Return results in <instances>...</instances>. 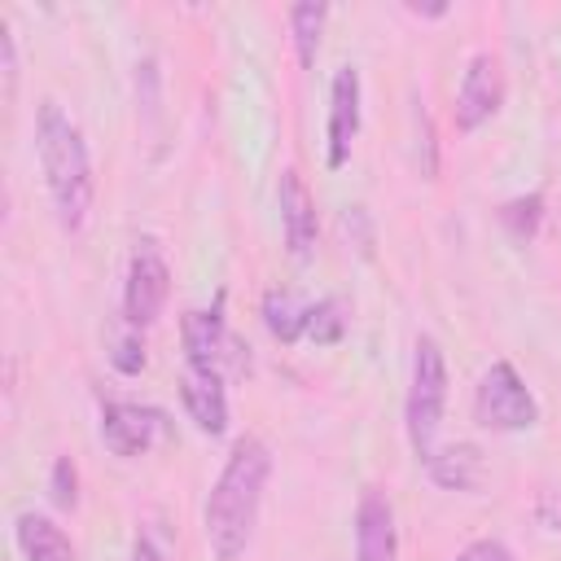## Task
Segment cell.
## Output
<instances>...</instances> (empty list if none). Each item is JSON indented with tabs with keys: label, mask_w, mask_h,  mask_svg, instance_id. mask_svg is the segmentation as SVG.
<instances>
[{
	"label": "cell",
	"mask_w": 561,
	"mask_h": 561,
	"mask_svg": "<svg viewBox=\"0 0 561 561\" xmlns=\"http://www.w3.org/2000/svg\"><path fill=\"white\" fill-rule=\"evenodd\" d=\"M167 298H171V267L153 241H140L123 280V320L131 329H149L167 311Z\"/></svg>",
	"instance_id": "cell-5"
},
{
	"label": "cell",
	"mask_w": 561,
	"mask_h": 561,
	"mask_svg": "<svg viewBox=\"0 0 561 561\" xmlns=\"http://www.w3.org/2000/svg\"><path fill=\"white\" fill-rule=\"evenodd\" d=\"M48 495L57 508H75L79 504V469L70 456H57L53 460V473H48Z\"/></svg>",
	"instance_id": "cell-19"
},
{
	"label": "cell",
	"mask_w": 561,
	"mask_h": 561,
	"mask_svg": "<svg viewBox=\"0 0 561 561\" xmlns=\"http://www.w3.org/2000/svg\"><path fill=\"white\" fill-rule=\"evenodd\" d=\"M504 66L495 53L478 48L469 61H465V75H460V88H456V131H478L482 123H491L504 105Z\"/></svg>",
	"instance_id": "cell-6"
},
{
	"label": "cell",
	"mask_w": 561,
	"mask_h": 561,
	"mask_svg": "<svg viewBox=\"0 0 561 561\" xmlns=\"http://www.w3.org/2000/svg\"><path fill=\"white\" fill-rule=\"evenodd\" d=\"M35 153H39V171H44L61 232H83L92 215V197H96L92 158H88V140L79 123L53 96L39 101L35 110Z\"/></svg>",
	"instance_id": "cell-2"
},
{
	"label": "cell",
	"mask_w": 561,
	"mask_h": 561,
	"mask_svg": "<svg viewBox=\"0 0 561 561\" xmlns=\"http://www.w3.org/2000/svg\"><path fill=\"white\" fill-rule=\"evenodd\" d=\"M307 320H311V302H302L294 289H267L263 294V324L276 342L307 337Z\"/></svg>",
	"instance_id": "cell-15"
},
{
	"label": "cell",
	"mask_w": 561,
	"mask_h": 561,
	"mask_svg": "<svg viewBox=\"0 0 561 561\" xmlns=\"http://www.w3.org/2000/svg\"><path fill=\"white\" fill-rule=\"evenodd\" d=\"M0 48H4V92L13 96V88H18V48H13L9 26H0Z\"/></svg>",
	"instance_id": "cell-22"
},
{
	"label": "cell",
	"mask_w": 561,
	"mask_h": 561,
	"mask_svg": "<svg viewBox=\"0 0 561 561\" xmlns=\"http://www.w3.org/2000/svg\"><path fill=\"white\" fill-rule=\"evenodd\" d=\"M539 219H543V197L539 193H526V197H513L500 206V224L517 237V241H530L539 232Z\"/></svg>",
	"instance_id": "cell-18"
},
{
	"label": "cell",
	"mask_w": 561,
	"mask_h": 561,
	"mask_svg": "<svg viewBox=\"0 0 561 561\" xmlns=\"http://www.w3.org/2000/svg\"><path fill=\"white\" fill-rule=\"evenodd\" d=\"M180 337H184L188 368H215V373H224V359L232 355V337H228V324H224V311L219 307H210V311L206 307L184 311Z\"/></svg>",
	"instance_id": "cell-12"
},
{
	"label": "cell",
	"mask_w": 561,
	"mask_h": 561,
	"mask_svg": "<svg viewBox=\"0 0 561 561\" xmlns=\"http://www.w3.org/2000/svg\"><path fill=\"white\" fill-rule=\"evenodd\" d=\"M324 22H329V9L324 4H294L289 9V31H294V53L302 66H316V53H320V35H324Z\"/></svg>",
	"instance_id": "cell-16"
},
{
	"label": "cell",
	"mask_w": 561,
	"mask_h": 561,
	"mask_svg": "<svg viewBox=\"0 0 561 561\" xmlns=\"http://www.w3.org/2000/svg\"><path fill=\"white\" fill-rule=\"evenodd\" d=\"M342 333H346V307H342L337 298H320V302H311L307 342H316V346H333V342H342Z\"/></svg>",
	"instance_id": "cell-17"
},
{
	"label": "cell",
	"mask_w": 561,
	"mask_h": 561,
	"mask_svg": "<svg viewBox=\"0 0 561 561\" xmlns=\"http://www.w3.org/2000/svg\"><path fill=\"white\" fill-rule=\"evenodd\" d=\"M131 561H167V552L158 548V539H153L149 530H140V535L131 539Z\"/></svg>",
	"instance_id": "cell-23"
},
{
	"label": "cell",
	"mask_w": 561,
	"mask_h": 561,
	"mask_svg": "<svg viewBox=\"0 0 561 561\" xmlns=\"http://www.w3.org/2000/svg\"><path fill=\"white\" fill-rule=\"evenodd\" d=\"M13 535H18V548H22L26 561H75V543L44 513H22Z\"/></svg>",
	"instance_id": "cell-14"
},
{
	"label": "cell",
	"mask_w": 561,
	"mask_h": 561,
	"mask_svg": "<svg viewBox=\"0 0 561 561\" xmlns=\"http://www.w3.org/2000/svg\"><path fill=\"white\" fill-rule=\"evenodd\" d=\"M456 561H517V557H513V548L500 543V539H473V543H465V548L456 552Z\"/></svg>",
	"instance_id": "cell-21"
},
{
	"label": "cell",
	"mask_w": 561,
	"mask_h": 561,
	"mask_svg": "<svg viewBox=\"0 0 561 561\" xmlns=\"http://www.w3.org/2000/svg\"><path fill=\"white\" fill-rule=\"evenodd\" d=\"M443 408H447V359L443 346L421 333L416 337V355H412V386H408V443L416 451V460H425L438 447V425H443Z\"/></svg>",
	"instance_id": "cell-3"
},
{
	"label": "cell",
	"mask_w": 561,
	"mask_h": 561,
	"mask_svg": "<svg viewBox=\"0 0 561 561\" xmlns=\"http://www.w3.org/2000/svg\"><path fill=\"white\" fill-rule=\"evenodd\" d=\"M539 522H543L548 530H561V495H557V491H543V495H539Z\"/></svg>",
	"instance_id": "cell-24"
},
{
	"label": "cell",
	"mask_w": 561,
	"mask_h": 561,
	"mask_svg": "<svg viewBox=\"0 0 561 561\" xmlns=\"http://www.w3.org/2000/svg\"><path fill=\"white\" fill-rule=\"evenodd\" d=\"M267 478H272L267 443L254 438V434L237 438L219 478H215V486H210V500H206V539H210V552L219 561H237L250 548Z\"/></svg>",
	"instance_id": "cell-1"
},
{
	"label": "cell",
	"mask_w": 561,
	"mask_h": 561,
	"mask_svg": "<svg viewBox=\"0 0 561 561\" xmlns=\"http://www.w3.org/2000/svg\"><path fill=\"white\" fill-rule=\"evenodd\" d=\"M180 399H184L188 421H193L202 434H210V438L228 434V390H224V373H215V368H184V377H180Z\"/></svg>",
	"instance_id": "cell-11"
},
{
	"label": "cell",
	"mask_w": 561,
	"mask_h": 561,
	"mask_svg": "<svg viewBox=\"0 0 561 561\" xmlns=\"http://www.w3.org/2000/svg\"><path fill=\"white\" fill-rule=\"evenodd\" d=\"M162 430V412L158 408H145V403H123V399H110L101 403V443L123 456V460H136L153 447Z\"/></svg>",
	"instance_id": "cell-8"
},
{
	"label": "cell",
	"mask_w": 561,
	"mask_h": 561,
	"mask_svg": "<svg viewBox=\"0 0 561 561\" xmlns=\"http://www.w3.org/2000/svg\"><path fill=\"white\" fill-rule=\"evenodd\" d=\"M110 364L123 373V377H136L140 368H145V346H140V329H123L118 337H114V351H110Z\"/></svg>",
	"instance_id": "cell-20"
},
{
	"label": "cell",
	"mask_w": 561,
	"mask_h": 561,
	"mask_svg": "<svg viewBox=\"0 0 561 561\" xmlns=\"http://www.w3.org/2000/svg\"><path fill=\"white\" fill-rule=\"evenodd\" d=\"M276 202H280V228H285V245L294 259H311L316 237H320V219H316V197L307 188V180L285 167L280 184H276Z\"/></svg>",
	"instance_id": "cell-10"
},
{
	"label": "cell",
	"mask_w": 561,
	"mask_h": 561,
	"mask_svg": "<svg viewBox=\"0 0 561 561\" xmlns=\"http://www.w3.org/2000/svg\"><path fill=\"white\" fill-rule=\"evenodd\" d=\"M473 421L491 434H517L539 421V403L508 359H495L473 390Z\"/></svg>",
	"instance_id": "cell-4"
},
{
	"label": "cell",
	"mask_w": 561,
	"mask_h": 561,
	"mask_svg": "<svg viewBox=\"0 0 561 561\" xmlns=\"http://www.w3.org/2000/svg\"><path fill=\"white\" fill-rule=\"evenodd\" d=\"M394 557H399L394 504L381 486H364L355 504V561H394Z\"/></svg>",
	"instance_id": "cell-9"
},
{
	"label": "cell",
	"mask_w": 561,
	"mask_h": 561,
	"mask_svg": "<svg viewBox=\"0 0 561 561\" xmlns=\"http://www.w3.org/2000/svg\"><path fill=\"white\" fill-rule=\"evenodd\" d=\"M425 469L447 491H478L482 486V451L473 443H447L425 456Z\"/></svg>",
	"instance_id": "cell-13"
},
{
	"label": "cell",
	"mask_w": 561,
	"mask_h": 561,
	"mask_svg": "<svg viewBox=\"0 0 561 561\" xmlns=\"http://www.w3.org/2000/svg\"><path fill=\"white\" fill-rule=\"evenodd\" d=\"M359 136V70L342 66L329 88V123H324V162L342 171L351 162V145Z\"/></svg>",
	"instance_id": "cell-7"
}]
</instances>
